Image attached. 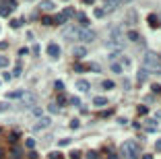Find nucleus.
<instances>
[{"instance_id": "8", "label": "nucleus", "mask_w": 161, "mask_h": 159, "mask_svg": "<svg viewBox=\"0 0 161 159\" xmlns=\"http://www.w3.org/2000/svg\"><path fill=\"white\" fill-rule=\"evenodd\" d=\"M48 56L52 60H58L60 58V46H58V43H48Z\"/></svg>"}, {"instance_id": "46", "label": "nucleus", "mask_w": 161, "mask_h": 159, "mask_svg": "<svg viewBox=\"0 0 161 159\" xmlns=\"http://www.w3.org/2000/svg\"><path fill=\"white\" fill-rule=\"evenodd\" d=\"M153 93H161V87L159 85H153Z\"/></svg>"}, {"instance_id": "22", "label": "nucleus", "mask_w": 161, "mask_h": 159, "mask_svg": "<svg viewBox=\"0 0 161 159\" xmlns=\"http://www.w3.org/2000/svg\"><path fill=\"white\" fill-rule=\"evenodd\" d=\"M147 21H149V25H151L153 29H155L157 25H159V19H157V15H149V19H147Z\"/></svg>"}, {"instance_id": "53", "label": "nucleus", "mask_w": 161, "mask_h": 159, "mask_svg": "<svg viewBox=\"0 0 161 159\" xmlns=\"http://www.w3.org/2000/svg\"><path fill=\"white\" fill-rule=\"evenodd\" d=\"M0 132H2V130H0Z\"/></svg>"}, {"instance_id": "41", "label": "nucleus", "mask_w": 161, "mask_h": 159, "mask_svg": "<svg viewBox=\"0 0 161 159\" xmlns=\"http://www.w3.org/2000/svg\"><path fill=\"white\" fill-rule=\"evenodd\" d=\"M62 89H64V83H62V81H56V91H62Z\"/></svg>"}, {"instance_id": "4", "label": "nucleus", "mask_w": 161, "mask_h": 159, "mask_svg": "<svg viewBox=\"0 0 161 159\" xmlns=\"http://www.w3.org/2000/svg\"><path fill=\"white\" fill-rule=\"evenodd\" d=\"M75 15V11H73V8H64V11H62L60 15H56V17H54V25H64L68 19H70V17H73Z\"/></svg>"}, {"instance_id": "34", "label": "nucleus", "mask_w": 161, "mask_h": 159, "mask_svg": "<svg viewBox=\"0 0 161 159\" xmlns=\"http://www.w3.org/2000/svg\"><path fill=\"white\" fill-rule=\"evenodd\" d=\"M50 159H62V155L58 151H54V153H50Z\"/></svg>"}, {"instance_id": "18", "label": "nucleus", "mask_w": 161, "mask_h": 159, "mask_svg": "<svg viewBox=\"0 0 161 159\" xmlns=\"http://www.w3.org/2000/svg\"><path fill=\"white\" fill-rule=\"evenodd\" d=\"M126 37H128V39H130V41H134V43H136V41H138V39H140V35H138V33H136V31H134V29H130V31H128V33H126Z\"/></svg>"}, {"instance_id": "25", "label": "nucleus", "mask_w": 161, "mask_h": 159, "mask_svg": "<svg viewBox=\"0 0 161 159\" xmlns=\"http://www.w3.org/2000/svg\"><path fill=\"white\" fill-rule=\"evenodd\" d=\"M101 87H103V89H114V81H103Z\"/></svg>"}, {"instance_id": "14", "label": "nucleus", "mask_w": 161, "mask_h": 159, "mask_svg": "<svg viewBox=\"0 0 161 159\" xmlns=\"http://www.w3.org/2000/svg\"><path fill=\"white\" fill-rule=\"evenodd\" d=\"M89 87H91V85H89V83L85 81V79H79V81H77V89H79V91L87 93V91H89Z\"/></svg>"}, {"instance_id": "35", "label": "nucleus", "mask_w": 161, "mask_h": 159, "mask_svg": "<svg viewBox=\"0 0 161 159\" xmlns=\"http://www.w3.org/2000/svg\"><path fill=\"white\" fill-rule=\"evenodd\" d=\"M130 66V60L128 58H122V68H128Z\"/></svg>"}, {"instance_id": "1", "label": "nucleus", "mask_w": 161, "mask_h": 159, "mask_svg": "<svg viewBox=\"0 0 161 159\" xmlns=\"http://www.w3.org/2000/svg\"><path fill=\"white\" fill-rule=\"evenodd\" d=\"M142 68H147V73H161V58L155 54V52H145L142 56Z\"/></svg>"}, {"instance_id": "9", "label": "nucleus", "mask_w": 161, "mask_h": 159, "mask_svg": "<svg viewBox=\"0 0 161 159\" xmlns=\"http://www.w3.org/2000/svg\"><path fill=\"white\" fill-rule=\"evenodd\" d=\"M21 105H23V108H33V105H35V95L33 93H23V97H21Z\"/></svg>"}, {"instance_id": "5", "label": "nucleus", "mask_w": 161, "mask_h": 159, "mask_svg": "<svg viewBox=\"0 0 161 159\" xmlns=\"http://www.w3.org/2000/svg\"><path fill=\"white\" fill-rule=\"evenodd\" d=\"M79 31H80V27H77V25H68V27L62 29V37H64V39H77Z\"/></svg>"}, {"instance_id": "37", "label": "nucleus", "mask_w": 161, "mask_h": 159, "mask_svg": "<svg viewBox=\"0 0 161 159\" xmlns=\"http://www.w3.org/2000/svg\"><path fill=\"white\" fill-rule=\"evenodd\" d=\"M79 126H80L79 120H70V128H79Z\"/></svg>"}, {"instance_id": "32", "label": "nucleus", "mask_w": 161, "mask_h": 159, "mask_svg": "<svg viewBox=\"0 0 161 159\" xmlns=\"http://www.w3.org/2000/svg\"><path fill=\"white\" fill-rule=\"evenodd\" d=\"M48 110H50L52 114H58V110H60V108H58V105H56V103H52V105H50V108H48Z\"/></svg>"}, {"instance_id": "48", "label": "nucleus", "mask_w": 161, "mask_h": 159, "mask_svg": "<svg viewBox=\"0 0 161 159\" xmlns=\"http://www.w3.org/2000/svg\"><path fill=\"white\" fill-rule=\"evenodd\" d=\"M83 2H85V4H93V2H95V0H83Z\"/></svg>"}, {"instance_id": "16", "label": "nucleus", "mask_w": 161, "mask_h": 159, "mask_svg": "<svg viewBox=\"0 0 161 159\" xmlns=\"http://www.w3.org/2000/svg\"><path fill=\"white\" fill-rule=\"evenodd\" d=\"M145 130H147V132H155V130H157V122H155V120H147V122H145Z\"/></svg>"}, {"instance_id": "29", "label": "nucleus", "mask_w": 161, "mask_h": 159, "mask_svg": "<svg viewBox=\"0 0 161 159\" xmlns=\"http://www.w3.org/2000/svg\"><path fill=\"white\" fill-rule=\"evenodd\" d=\"M103 15H105V13H103V8H95V17H97V19H101Z\"/></svg>"}, {"instance_id": "45", "label": "nucleus", "mask_w": 161, "mask_h": 159, "mask_svg": "<svg viewBox=\"0 0 161 159\" xmlns=\"http://www.w3.org/2000/svg\"><path fill=\"white\" fill-rule=\"evenodd\" d=\"M17 138H19V132H13V134H11V140H13V143H15Z\"/></svg>"}, {"instance_id": "38", "label": "nucleus", "mask_w": 161, "mask_h": 159, "mask_svg": "<svg viewBox=\"0 0 161 159\" xmlns=\"http://www.w3.org/2000/svg\"><path fill=\"white\" fill-rule=\"evenodd\" d=\"M58 145H60V147H66V145H70V138H62Z\"/></svg>"}, {"instance_id": "52", "label": "nucleus", "mask_w": 161, "mask_h": 159, "mask_svg": "<svg viewBox=\"0 0 161 159\" xmlns=\"http://www.w3.org/2000/svg\"><path fill=\"white\" fill-rule=\"evenodd\" d=\"M159 58H161V54H159Z\"/></svg>"}, {"instance_id": "26", "label": "nucleus", "mask_w": 161, "mask_h": 159, "mask_svg": "<svg viewBox=\"0 0 161 159\" xmlns=\"http://www.w3.org/2000/svg\"><path fill=\"white\" fill-rule=\"evenodd\" d=\"M25 147H27V149H33V147H35V140H33V138H27V140H25Z\"/></svg>"}, {"instance_id": "36", "label": "nucleus", "mask_w": 161, "mask_h": 159, "mask_svg": "<svg viewBox=\"0 0 161 159\" xmlns=\"http://www.w3.org/2000/svg\"><path fill=\"white\" fill-rule=\"evenodd\" d=\"M13 77H21V66H15V70H13Z\"/></svg>"}, {"instance_id": "15", "label": "nucleus", "mask_w": 161, "mask_h": 159, "mask_svg": "<svg viewBox=\"0 0 161 159\" xmlns=\"http://www.w3.org/2000/svg\"><path fill=\"white\" fill-rule=\"evenodd\" d=\"M126 25H128V27H134V25H136V13H134V11H130L126 15Z\"/></svg>"}, {"instance_id": "27", "label": "nucleus", "mask_w": 161, "mask_h": 159, "mask_svg": "<svg viewBox=\"0 0 161 159\" xmlns=\"http://www.w3.org/2000/svg\"><path fill=\"white\" fill-rule=\"evenodd\" d=\"M4 66H8V58L6 56H0V68H4Z\"/></svg>"}, {"instance_id": "7", "label": "nucleus", "mask_w": 161, "mask_h": 159, "mask_svg": "<svg viewBox=\"0 0 161 159\" xmlns=\"http://www.w3.org/2000/svg\"><path fill=\"white\" fill-rule=\"evenodd\" d=\"M52 124V120L50 118H46V116H41L37 122H35V124H33V132H39V130H46L48 126Z\"/></svg>"}, {"instance_id": "23", "label": "nucleus", "mask_w": 161, "mask_h": 159, "mask_svg": "<svg viewBox=\"0 0 161 159\" xmlns=\"http://www.w3.org/2000/svg\"><path fill=\"white\" fill-rule=\"evenodd\" d=\"M112 73H116V75H122V73H124L122 64H116V62H114V64H112Z\"/></svg>"}, {"instance_id": "49", "label": "nucleus", "mask_w": 161, "mask_h": 159, "mask_svg": "<svg viewBox=\"0 0 161 159\" xmlns=\"http://www.w3.org/2000/svg\"><path fill=\"white\" fill-rule=\"evenodd\" d=\"M130 2H134V0H122V4H130Z\"/></svg>"}, {"instance_id": "3", "label": "nucleus", "mask_w": 161, "mask_h": 159, "mask_svg": "<svg viewBox=\"0 0 161 159\" xmlns=\"http://www.w3.org/2000/svg\"><path fill=\"white\" fill-rule=\"evenodd\" d=\"M120 153H122L124 159H138V155H140L138 143H136V140H126V143H122Z\"/></svg>"}, {"instance_id": "12", "label": "nucleus", "mask_w": 161, "mask_h": 159, "mask_svg": "<svg viewBox=\"0 0 161 159\" xmlns=\"http://www.w3.org/2000/svg\"><path fill=\"white\" fill-rule=\"evenodd\" d=\"M13 8H15L13 2H8V4H0V17H8V15L13 13Z\"/></svg>"}, {"instance_id": "44", "label": "nucleus", "mask_w": 161, "mask_h": 159, "mask_svg": "<svg viewBox=\"0 0 161 159\" xmlns=\"http://www.w3.org/2000/svg\"><path fill=\"white\" fill-rule=\"evenodd\" d=\"M8 110V103H0V112H6Z\"/></svg>"}, {"instance_id": "10", "label": "nucleus", "mask_w": 161, "mask_h": 159, "mask_svg": "<svg viewBox=\"0 0 161 159\" xmlns=\"http://www.w3.org/2000/svg\"><path fill=\"white\" fill-rule=\"evenodd\" d=\"M122 4V0H105V6H103V13H114L116 8Z\"/></svg>"}, {"instance_id": "17", "label": "nucleus", "mask_w": 161, "mask_h": 159, "mask_svg": "<svg viewBox=\"0 0 161 159\" xmlns=\"http://www.w3.org/2000/svg\"><path fill=\"white\" fill-rule=\"evenodd\" d=\"M25 91H11V93H6V99H21Z\"/></svg>"}, {"instance_id": "11", "label": "nucleus", "mask_w": 161, "mask_h": 159, "mask_svg": "<svg viewBox=\"0 0 161 159\" xmlns=\"http://www.w3.org/2000/svg\"><path fill=\"white\" fill-rule=\"evenodd\" d=\"M73 54H75L77 60H80V58L87 56V48H85V46H75V48H73Z\"/></svg>"}, {"instance_id": "43", "label": "nucleus", "mask_w": 161, "mask_h": 159, "mask_svg": "<svg viewBox=\"0 0 161 159\" xmlns=\"http://www.w3.org/2000/svg\"><path fill=\"white\" fill-rule=\"evenodd\" d=\"M70 157H73V159H79V157H80V153H79V151H73V153H70Z\"/></svg>"}, {"instance_id": "24", "label": "nucleus", "mask_w": 161, "mask_h": 159, "mask_svg": "<svg viewBox=\"0 0 161 159\" xmlns=\"http://www.w3.org/2000/svg\"><path fill=\"white\" fill-rule=\"evenodd\" d=\"M21 25H23V19H13V21H11V27H15V29L21 27Z\"/></svg>"}, {"instance_id": "33", "label": "nucleus", "mask_w": 161, "mask_h": 159, "mask_svg": "<svg viewBox=\"0 0 161 159\" xmlns=\"http://www.w3.org/2000/svg\"><path fill=\"white\" fill-rule=\"evenodd\" d=\"M97 157H99V155H97L95 151H89V153H87V159H97Z\"/></svg>"}, {"instance_id": "21", "label": "nucleus", "mask_w": 161, "mask_h": 159, "mask_svg": "<svg viewBox=\"0 0 161 159\" xmlns=\"http://www.w3.org/2000/svg\"><path fill=\"white\" fill-rule=\"evenodd\" d=\"M93 105L103 108V105H107V99H105V97H95V99H93Z\"/></svg>"}, {"instance_id": "54", "label": "nucleus", "mask_w": 161, "mask_h": 159, "mask_svg": "<svg viewBox=\"0 0 161 159\" xmlns=\"http://www.w3.org/2000/svg\"><path fill=\"white\" fill-rule=\"evenodd\" d=\"M159 19H161V17H159Z\"/></svg>"}, {"instance_id": "13", "label": "nucleus", "mask_w": 161, "mask_h": 159, "mask_svg": "<svg viewBox=\"0 0 161 159\" xmlns=\"http://www.w3.org/2000/svg\"><path fill=\"white\" fill-rule=\"evenodd\" d=\"M54 6L56 4H54L52 0H41L39 2V11H54Z\"/></svg>"}, {"instance_id": "19", "label": "nucleus", "mask_w": 161, "mask_h": 159, "mask_svg": "<svg viewBox=\"0 0 161 159\" xmlns=\"http://www.w3.org/2000/svg\"><path fill=\"white\" fill-rule=\"evenodd\" d=\"M136 81H138V83H145V81H147V68H140V70H138Z\"/></svg>"}, {"instance_id": "40", "label": "nucleus", "mask_w": 161, "mask_h": 159, "mask_svg": "<svg viewBox=\"0 0 161 159\" xmlns=\"http://www.w3.org/2000/svg\"><path fill=\"white\" fill-rule=\"evenodd\" d=\"M85 68H87V66H83V64H75V70H77V73H83Z\"/></svg>"}, {"instance_id": "28", "label": "nucleus", "mask_w": 161, "mask_h": 159, "mask_svg": "<svg viewBox=\"0 0 161 159\" xmlns=\"http://www.w3.org/2000/svg\"><path fill=\"white\" fill-rule=\"evenodd\" d=\"M31 114L37 116V118H41V108H31Z\"/></svg>"}, {"instance_id": "51", "label": "nucleus", "mask_w": 161, "mask_h": 159, "mask_svg": "<svg viewBox=\"0 0 161 159\" xmlns=\"http://www.w3.org/2000/svg\"><path fill=\"white\" fill-rule=\"evenodd\" d=\"M110 159H118V157H116V155H110Z\"/></svg>"}, {"instance_id": "20", "label": "nucleus", "mask_w": 161, "mask_h": 159, "mask_svg": "<svg viewBox=\"0 0 161 159\" xmlns=\"http://www.w3.org/2000/svg\"><path fill=\"white\" fill-rule=\"evenodd\" d=\"M77 19L80 21V27H87V25H89V19H87V15H85V13H79V15H77Z\"/></svg>"}, {"instance_id": "42", "label": "nucleus", "mask_w": 161, "mask_h": 159, "mask_svg": "<svg viewBox=\"0 0 161 159\" xmlns=\"http://www.w3.org/2000/svg\"><path fill=\"white\" fill-rule=\"evenodd\" d=\"M70 103H73V105H80V99H79V97H70Z\"/></svg>"}, {"instance_id": "39", "label": "nucleus", "mask_w": 161, "mask_h": 159, "mask_svg": "<svg viewBox=\"0 0 161 159\" xmlns=\"http://www.w3.org/2000/svg\"><path fill=\"white\" fill-rule=\"evenodd\" d=\"M43 25H54V19H50V17H43Z\"/></svg>"}, {"instance_id": "47", "label": "nucleus", "mask_w": 161, "mask_h": 159, "mask_svg": "<svg viewBox=\"0 0 161 159\" xmlns=\"http://www.w3.org/2000/svg\"><path fill=\"white\" fill-rule=\"evenodd\" d=\"M155 149H157V151H161V138H159L157 143H155Z\"/></svg>"}, {"instance_id": "2", "label": "nucleus", "mask_w": 161, "mask_h": 159, "mask_svg": "<svg viewBox=\"0 0 161 159\" xmlns=\"http://www.w3.org/2000/svg\"><path fill=\"white\" fill-rule=\"evenodd\" d=\"M105 48L107 50H122L124 48V33L122 29H112L110 37L105 41Z\"/></svg>"}, {"instance_id": "6", "label": "nucleus", "mask_w": 161, "mask_h": 159, "mask_svg": "<svg viewBox=\"0 0 161 159\" xmlns=\"http://www.w3.org/2000/svg\"><path fill=\"white\" fill-rule=\"evenodd\" d=\"M77 39H80V41L89 43V41H93V39H95V31H91V29H80Z\"/></svg>"}, {"instance_id": "30", "label": "nucleus", "mask_w": 161, "mask_h": 159, "mask_svg": "<svg viewBox=\"0 0 161 159\" xmlns=\"http://www.w3.org/2000/svg\"><path fill=\"white\" fill-rule=\"evenodd\" d=\"M147 108H145V105H138V114H140V116H147Z\"/></svg>"}, {"instance_id": "31", "label": "nucleus", "mask_w": 161, "mask_h": 159, "mask_svg": "<svg viewBox=\"0 0 161 159\" xmlns=\"http://www.w3.org/2000/svg\"><path fill=\"white\" fill-rule=\"evenodd\" d=\"M87 68H89V70H95V73H99V64H95V62H93V64H89Z\"/></svg>"}, {"instance_id": "50", "label": "nucleus", "mask_w": 161, "mask_h": 159, "mask_svg": "<svg viewBox=\"0 0 161 159\" xmlns=\"http://www.w3.org/2000/svg\"><path fill=\"white\" fill-rule=\"evenodd\" d=\"M142 159H153V157H151V155H145V157H142Z\"/></svg>"}]
</instances>
